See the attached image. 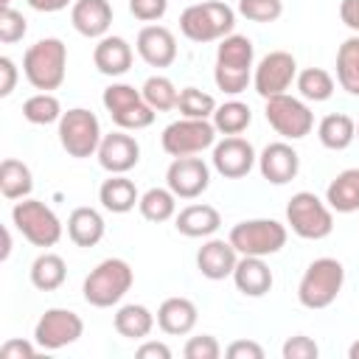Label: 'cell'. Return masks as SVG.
<instances>
[{"mask_svg":"<svg viewBox=\"0 0 359 359\" xmlns=\"http://www.w3.org/2000/svg\"><path fill=\"white\" fill-rule=\"evenodd\" d=\"M255 48L252 39L244 34H230L219 39L216 48V67H213V81L224 95H241L252 84V65Z\"/></svg>","mask_w":359,"mask_h":359,"instance_id":"obj_1","label":"cell"},{"mask_svg":"<svg viewBox=\"0 0 359 359\" xmlns=\"http://www.w3.org/2000/svg\"><path fill=\"white\" fill-rule=\"evenodd\" d=\"M22 73L39 93L59 90L67 73V45L59 36L36 39L22 56Z\"/></svg>","mask_w":359,"mask_h":359,"instance_id":"obj_2","label":"cell"},{"mask_svg":"<svg viewBox=\"0 0 359 359\" xmlns=\"http://www.w3.org/2000/svg\"><path fill=\"white\" fill-rule=\"evenodd\" d=\"M236 28V11L222 0L194 3L180 14V31L191 42H219Z\"/></svg>","mask_w":359,"mask_h":359,"instance_id":"obj_3","label":"cell"},{"mask_svg":"<svg viewBox=\"0 0 359 359\" xmlns=\"http://www.w3.org/2000/svg\"><path fill=\"white\" fill-rule=\"evenodd\" d=\"M135 283V272L123 258H104L87 278L81 286V294L90 306L95 309H109L118 306L126 292Z\"/></svg>","mask_w":359,"mask_h":359,"instance_id":"obj_4","label":"cell"},{"mask_svg":"<svg viewBox=\"0 0 359 359\" xmlns=\"http://www.w3.org/2000/svg\"><path fill=\"white\" fill-rule=\"evenodd\" d=\"M342 283H345V266L337 258H328V255L314 258L297 283V300L311 311L328 309L339 297Z\"/></svg>","mask_w":359,"mask_h":359,"instance_id":"obj_5","label":"cell"},{"mask_svg":"<svg viewBox=\"0 0 359 359\" xmlns=\"http://www.w3.org/2000/svg\"><path fill=\"white\" fill-rule=\"evenodd\" d=\"M286 227L306 241H320L334 230V210L317 194L297 191L286 205Z\"/></svg>","mask_w":359,"mask_h":359,"instance_id":"obj_6","label":"cell"},{"mask_svg":"<svg viewBox=\"0 0 359 359\" xmlns=\"http://www.w3.org/2000/svg\"><path fill=\"white\" fill-rule=\"evenodd\" d=\"M11 222H14V227L20 230V236L28 244L42 247V250L59 244L62 230H65L62 222H59V216L45 202L31 199V196L17 199V205L11 208Z\"/></svg>","mask_w":359,"mask_h":359,"instance_id":"obj_7","label":"cell"},{"mask_svg":"<svg viewBox=\"0 0 359 359\" xmlns=\"http://www.w3.org/2000/svg\"><path fill=\"white\" fill-rule=\"evenodd\" d=\"M230 244L236 247L238 255H275L286 247L289 238V227L275 222V219H244L238 224H233L230 230Z\"/></svg>","mask_w":359,"mask_h":359,"instance_id":"obj_8","label":"cell"},{"mask_svg":"<svg viewBox=\"0 0 359 359\" xmlns=\"http://www.w3.org/2000/svg\"><path fill=\"white\" fill-rule=\"evenodd\" d=\"M101 104L104 109L109 112L112 123L118 129H126V132H137V129H149L154 123V109L143 101V93L135 90L132 84H109L101 95Z\"/></svg>","mask_w":359,"mask_h":359,"instance_id":"obj_9","label":"cell"},{"mask_svg":"<svg viewBox=\"0 0 359 359\" xmlns=\"http://www.w3.org/2000/svg\"><path fill=\"white\" fill-rule=\"evenodd\" d=\"M101 123L95 118V112L84 109V107H73L67 112H62L59 118V143L62 149L76 157V160H84V157H93L101 146Z\"/></svg>","mask_w":359,"mask_h":359,"instance_id":"obj_10","label":"cell"},{"mask_svg":"<svg viewBox=\"0 0 359 359\" xmlns=\"http://www.w3.org/2000/svg\"><path fill=\"white\" fill-rule=\"evenodd\" d=\"M266 123L283 137V140H300L314 129V112L303 98H294L289 93L272 95L264 101Z\"/></svg>","mask_w":359,"mask_h":359,"instance_id":"obj_11","label":"cell"},{"mask_svg":"<svg viewBox=\"0 0 359 359\" xmlns=\"http://www.w3.org/2000/svg\"><path fill=\"white\" fill-rule=\"evenodd\" d=\"M216 126L213 121H202V118H180L174 123H168L160 135L163 151L171 157H188V154H202L205 149H210L216 143Z\"/></svg>","mask_w":359,"mask_h":359,"instance_id":"obj_12","label":"cell"},{"mask_svg":"<svg viewBox=\"0 0 359 359\" xmlns=\"http://www.w3.org/2000/svg\"><path fill=\"white\" fill-rule=\"evenodd\" d=\"M297 79V62L289 50H269L252 70V87L266 101L286 93Z\"/></svg>","mask_w":359,"mask_h":359,"instance_id":"obj_13","label":"cell"},{"mask_svg":"<svg viewBox=\"0 0 359 359\" xmlns=\"http://www.w3.org/2000/svg\"><path fill=\"white\" fill-rule=\"evenodd\" d=\"M84 334V320L70 309H48L34 325V342L42 351H59L73 345Z\"/></svg>","mask_w":359,"mask_h":359,"instance_id":"obj_14","label":"cell"},{"mask_svg":"<svg viewBox=\"0 0 359 359\" xmlns=\"http://www.w3.org/2000/svg\"><path fill=\"white\" fill-rule=\"evenodd\" d=\"M165 185L174 191L177 199H196L210 185V168L202 157H174L165 171Z\"/></svg>","mask_w":359,"mask_h":359,"instance_id":"obj_15","label":"cell"},{"mask_svg":"<svg viewBox=\"0 0 359 359\" xmlns=\"http://www.w3.org/2000/svg\"><path fill=\"white\" fill-rule=\"evenodd\" d=\"M213 168L224 177V180H241L252 171V165L258 163V154L252 149L250 140H244L241 135H224L219 143H213Z\"/></svg>","mask_w":359,"mask_h":359,"instance_id":"obj_16","label":"cell"},{"mask_svg":"<svg viewBox=\"0 0 359 359\" xmlns=\"http://www.w3.org/2000/svg\"><path fill=\"white\" fill-rule=\"evenodd\" d=\"M95 154H98V163L104 171L126 174L140 163V143L132 135H126V129H118V132H109L101 137V146Z\"/></svg>","mask_w":359,"mask_h":359,"instance_id":"obj_17","label":"cell"},{"mask_svg":"<svg viewBox=\"0 0 359 359\" xmlns=\"http://www.w3.org/2000/svg\"><path fill=\"white\" fill-rule=\"evenodd\" d=\"M258 171L266 182L272 185H286L297 177L300 171V154L294 151V146L289 140H275L266 143L264 151L258 154Z\"/></svg>","mask_w":359,"mask_h":359,"instance_id":"obj_18","label":"cell"},{"mask_svg":"<svg viewBox=\"0 0 359 359\" xmlns=\"http://www.w3.org/2000/svg\"><path fill=\"white\" fill-rule=\"evenodd\" d=\"M135 48L149 67H168L177 59V39L165 25H143L137 31Z\"/></svg>","mask_w":359,"mask_h":359,"instance_id":"obj_19","label":"cell"},{"mask_svg":"<svg viewBox=\"0 0 359 359\" xmlns=\"http://www.w3.org/2000/svg\"><path fill=\"white\" fill-rule=\"evenodd\" d=\"M238 264V252L230 244V238H208L196 252V269L208 280H224L233 278V269Z\"/></svg>","mask_w":359,"mask_h":359,"instance_id":"obj_20","label":"cell"},{"mask_svg":"<svg viewBox=\"0 0 359 359\" xmlns=\"http://www.w3.org/2000/svg\"><path fill=\"white\" fill-rule=\"evenodd\" d=\"M70 22L81 36L101 39L112 25V6L109 0H76L70 6Z\"/></svg>","mask_w":359,"mask_h":359,"instance_id":"obj_21","label":"cell"},{"mask_svg":"<svg viewBox=\"0 0 359 359\" xmlns=\"http://www.w3.org/2000/svg\"><path fill=\"white\" fill-rule=\"evenodd\" d=\"M174 227H177V233H182L188 238H210L222 227V213L213 205L194 202V205H185L174 216Z\"/></svg>","mask_w":359,"mask_h":359,"instance_id":"obj_22","label":"cell"},{"mask_svg":"<svg viewBox=\"0 0 359 359\" xmlns=\"http://www.w3.org/2000/svg\"><path fill=\"white\" fill-rule=\"evenodd\" d=\"M233 283L244 297H264L272 289V269L258 255H238Z\"/></svg>","mask_w":359,"mask_h":359,"instance_id":"obj_23","label":"cell"},{"mask_svg":"<svg viewBox=\"0 0 359 359\" xmlns=\"http://www.w3.org/2000/svg\"><path fill=\"white\" fill-rule=\"evenodd\" d=\"M132 59H135L132 45H129L123 36H109V34H107V36H101L98 45L93 48V62H95L98 73L112 76V79L129 73Z\"/></svg>","mask_w":359,"mask_h":359,"instance_id":"obj_24","label":"cell"},{"mask_svg":"<svg viewBox=\"0 0 359 359\" xmlns=\"http://www.w3.org/2000/svg\"><path fill=\"white\" fill-rule=\"evenodd\" d=\"M196 320H199V311H196L194 300H188V297H165L157 309V325L168 337L191 334Z\"/></svg>","mask_w":359,"mask_h":359,"instance_id":"obj_25","label":"cell"},{"mask_svg":"<svg viewBox=\"0 0 359 359\" xmlns=\"http://www.w3.org/2000/svg\"><path fill=\"white\" fill-rule=\"evenodd\" d=\"M98 202L109 213H129L140 202V194L126 174H109L98 188Z\"/></svg>","mask_w":359,"mask_h":359,"instance_id":"obj_26","label":"cell"},{"mask_svg":"<svg viewBox=\"0 0 359 359\" xmlns=\"http://www.w3.org/2000/svg\"><path fill=\"white\" fill-rule=\"evenodd\" d=\"M104 216L95 208H73V213L67 216V236L76 247H95L104 238Z\"/></svg>","mask_w":359,"mask_h":359,"instance_id":"obj_27","label":"cell"},{"mask_svg":"<svg viewBox=\"0 0 359 359\" xmlns=\"http://www.w3.org/2000/svg\"><path fill=\"white\" fill-rule=\"evenodd\" d=\"M325 202L337 213H356L359 210V168L339 171L325 188Z\"/></svg>","mask_w":359,"mask_h":359,"instance_id":"obj_28","label":"cell"},{"mask_svg":"<svg viewBox=\"0 0 359 359\" xmlns=\"http://www.w3.org/2000/svg\"><path fill=\"white\" fill-rule=\"evenodd\" d=\"M154 323H157V317H154L143 303H126V306H121V309L115 311V317H112L115 331H118L121 337H126V339H146V337L151 334Z\"/></svg>","mask_w":359,"mask_h":359,"instance_id":"obj_29","label":"cell"},{"mask_svg":"<svg viewBox=\"0 0 359 359\" xmlns=\"http://www.w3.org/2000/svg\"><path fill=\"white\" fill-rule=\"evenodd\" d=\"M317 137L325 149L331 151H345L353 140H356V121L345 112H331L320 121L317 126Z\"/></svg>","mask_w":359,"mask_h":359,"instance_id":"obj_30","label":"cell"},{"mask_svg":"<svg viewBox=\"0 0 359 359\" xmlns=\"http://www.w3.org/2000/svg\"><path fill=\"white\" fill-rule=\"evenodd\" d=\"M34 191V177H31V168L22 163V160H14V157H6L0 163V194L11 202L17 199H25L31 196Z\"/></svg>","mask_w":359,"mask_h":359,"instance_id":"obj_31","label":"cell"},{"mask_svg":"<svg viewBox=\"0 0 359 359\" xmlns=\"http://www.w3.org/2000/svg\"><path fill=\"white\" fill-rule=\"evenodd\" d=\"M67 278V264L62 255L56 252H39L31 264V283L39 289V292H56Z\"/></svg>","mask_w":359,"mask_h":359,"instance_id":"obj_32","label":"cell"},{"mask_svg":"<svg viewBox=\"0 0 359 359\" xmlns=\"http://www.w3.org/2000/svg\"><path fill=\"white\" fill-rule=\"evenodd\" d=\"M337 84L359 98V34L348 36L337 50Z\"/></svg>","mask_w":359,"mask_h":359,"instance_id":"obj_33","label":"cell"},{"mask_svg":"<svg viewBox=\"0 0 359 359\" xmlns=\"http://www.w3.org/2000/svg\"><path fill=\"white\" fill-rule=\"evenodd\" d=\"M137 208H140V216L146 222L160 224V222H168L177 216V196L168 185L165 188H149L146 194H140Z\"/></svg>","mask_w":359,"mask_h":359,"instance_id":"obj_34","label":"cell"},{"mask_svg":"<svg viewBox=\"0 0 359 359\" xmlns=\"http://www.w3.org/2000/svg\"><path fill=\"white\" fill-rule=\"evenodd\" d=\"M210 121H213V126H216L219 135H241L252 123V112H250V107L244 101L230 98V101H224V104L216 107V112H213Z\"/></svg>","mask_w":359,"mask_h":359,"instance_id":"obj_35","label":"cell"},{"mask_svg":"<svg viewBox=\"0 0 359 359\" xmlns=\"http://www.w3.org/2000/svg\"><path fill=\"white\" fill-rule=\"evenodd\" d=\"M297 93L303 95V101H328L334 95V76L323 67H306V70H297Z\"/></svg>","mask_w":359,"mask_h":359,"instance_id":"obj_36","label":"cell"},{"mask_svg":"<svg viewBox=\"0 0 359 359\" xmlns=\"http://www.w3.org/2000/svg\"><path fill=\"white\" fill-rule=\"evenodd\" d=\"M143 93V101L154 109V112H165V109H174L177 107V98H180V90L174 87V81L168 76H149L140 87Z\"/></svg>","mask_w":359,"mask_h":359,"instance_id":"obj_37","label":"cell"},{"mask_svg":"<svg viewBox=\"0 0 359 359\" xmlns=\"http://www.w3.org/2000/svg\"><path fill=\"white\" fill-rule=\"evenodd\" d=\"M22 118L28 123H36V126H48V123H59L62 118V104L53 93H36L31 98H25L22 104Z\"/></svg>","mask_w":359,"mask_h":359,"instance_id":"obj_38","label":"cell"},{"mask_svg":"<svg viewBox=\"0 0 359 359\" xmlns=\"http://www.w3.org/2000/svg\"><path fill=\"white\" fill-rule=\"evenodd\" d=\"M216 101L210 93H202L199 87H182L180 90V98H177V109L182 118H202V121H210L213 112H216Z\"/></svg>","mask_w":359,"mask_h":359,"instance_id":"obj_39","label":"cell"},{"mask_svg":"<svg viewBox=\"0 0 359 359\" xmlns=\"http://www.w3.org/2000/svg\"><path fill=\"white\" fill-rule=\"evenodd\" d=\"M238 14L250 22H275L283 14V0H238Z\"/></svg>","mask_w":359,"mask_h":359,"instance_id":"obj_40","label":"cell"},{"mask_svg":"<svg viewBox=\"0 0 359 359\" xmlns=\"http://www.w3.org/2000/svg\"><path fill=\"white\" fill-rule=\"evenodd\" d=\"M25 34H28V22H25L22 11H17L11 6H3V11H0V42L3 45H14Z\"/></svg>","mask_w":359,"mask_h":359,"instance_id":"obj_41","label":"cell"},{"mask_svg":"<svg viewBox=\"0 0 359 359\" xmlns=\"http://www.w3.org/2000/svg\"><path fill=\"white\" fill-rule=\"evenodd\" d=\"M185 359H219L222 356V345L216 337L210 334H199V337H191L182 348Z\"/></svg>","mask_w":359,"mask_h":359,"instance_id":"obj_42","label":"cell"},{"mask_svg":"<svg viewBox=\"0 0 359 359\" xmlns=\"http://www.w3.org/2000/svg\"><path fill=\"white\" fill-rule=\"evenodd\" d=\"M280 353H283V359H317L320 356V348H317V342L311 337L294 334V337H289L283 342Z\"/></svg>","mask_w":359,"mask_h":359,"instance_id":"obj_43","label":"cell"},{"mask_svg":"<svg viewBox=\"0 0 359 359\" xmlns=\"http://www.w3.org/2000/svg\"><path fill=\"white\" fill-rule=\"evenodd\" d=\"M129 11L140 22H154L163 20L168 11V0H129Z\"/></svg>","mask_w":359,"mask_h":359,"instance_id":"obj_44","label":"cell"},{"mask_svg":"<svg viewBox=\"0 0 359 359\" xmlns=\"http://www.w3.org/2000/svg\"><path fill=\"white\" fill-rule=\"evenodd\" d=\"M227 359H264V348L252 339H236L224 348Z\"/></svg>","mask_w":359,"mask_h":359,"instance_id":"obj_45","label":"cell"},{"mask_svg":"<svg viewBox=\"0 0 359 359\" xmlns=\"http://www.w3.org/2000/svg\"><path fill=\"white\" fill-rule=\"evenodd\" d=\"M36 342H28V339H6L0 345V356L3 359H31L36 353Z\"/></svg>","mask_w":359,"mask_h":359,"instance_id":"obj_46","label":"cell"},{"mask_svg":"<svg viewBox=\"0 0 359 359\" xmlns=\"http://www.w3.org/2000/svg\"><path fill=\"white\" fill-rule=\"evenodd\" d=\"M17 65L11 56H0V98H8L17 87Z\"/></svg>","mask_w":359,"mask_h":359,"instance_id":"obj_47","label":"cell"},{"mask_svg":"<svg viewBox=\"0 0 359 359\" xmlns=\"http://www.w3.org/2000/svg\"><path fill=\"white\" fill-rule=\"evenodd\" d=\"M137 359H171V348L165 342H157V339H149L143 342L137 351H135Z\"/></svg>","mask_w":359,"mask_h":359,"instance_id":"obj_48","label":"cell"},{"mask_svg":"<svg viewBox=\"0 0 359 359\" xmlns=\"http://www.w3.org/2000/svg\"><path fill=\"white\" fill-rule=\"evenodd\" d=\"M339 20H342L353 34H359V0H342V3H339Z\"/></svg>","mask_w":359,"mask_h":359,"instance_id":"obj_49","label":"cell"},{"mask_svg":"<svg viewBox=\"0 0 359 359\" xmlns=\"http://www.w3.org/2000/svg\"><path fill=\"white\" fill-rule=\"evenodd\" d=\"M34 11H42V14H56V11H62V8H67V6H73L76 0H25Z\"/></svg>","mask_w":359,"mask_h":359,"instance_id":"obj_50","label":"cell"},{"mask_svg":"<svg viewBox=\"0 0 359 359\" xmlns=\"http://www.w3.org/2000/svg\"><path fill=\"white\" fill-rule=\"evenodd\" d=\"M8 255H11V233L6 230V233H3V261H6Z\"/></svg>","mask_w":359,"mask_h":359,"instance_id":"obj_51","label":"cell"},{"mask_svg":"<svg viewBox=\"0 0 359 359\" xmlns=\"http://www.w3.org/2000/svg\"><path fill=\"white\" fill-rule=\"evenodd\" d=\"M348 356H351V359H359V339H356V342L348 348Z\"/></svg>","mask_w":359,"mask_h":359,"instance_id":"obj_52","label":"cell"},{"mask_svg":"<svg viewBox=\"0 0 359 359\" xmlns=\"http://www.w3.org/2000/svg\"><path fill=\"white\" fill-rule=\"evenodd\" d=\"M0 3H3V6H11V0H0Z\"/></svg>","mask_w":359,"mask_h":359,"instance_id":"obj_53","label":"cell"},{"mask_svg":"<svg viewBox=\"0 0 359 359\" xmlns=\"http://www.w3.org/2000/svg\"><path fill=\"white\" fill-rule=\"evenodd\" d=\"M356 140H359V121H356Z\"/></svg>","mask_w":359,"mask_h":359,"instance_id":"obj_54","label":"cell"}]
</instances>
